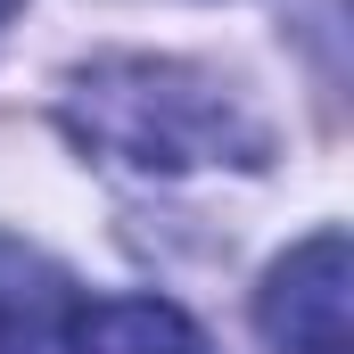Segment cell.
<instances>
[{"label": "cell", "instance_id": "6da1fadb", "mask_svg": "<svg viewBox=\"0 0 354 354\" xmlns=\"http://www.w3.org/2000/svg\"><path fill=\"white\" fill-rule=\"evenodd\" d=\"M66 132L124 174H206V165H272V124L248 91L189 66V58H99L58 99Z\"/></svg>", "mask_w": 354, "mask_h": 354}, {"label": "cell", "instance_id": "7a4b0ae2", "mask_svg": "<svg viewBox=\"0 0 354 354\" xmlns=\"http://www.w3.org/2000/svg\"><path fill=\"white\" fill-rule=\"evenodd\" d=\"M354 264H346V231L322 223L313 239H297L256 288V330L280 354H346L354 346Z\"/></svg>", "mask_w": 354, "mask_h": 354}, {"label": "cell", "instance_id": "3957f363", "mask_svg": "<svg viewBox=\"0 0 354 354\" xmlns=\"http://www.w3.org/2000/svg\"><path fill=\"white\" fill-rule=\"evenodd\" d=\"M66 354H214L206 330L165 297H91L58 313Z\"/></svg>", "mask_w": 354, "mask_h": 354}, {"label": "cell", "instance_id": "277c9868", "mask_svg": "<svg viewBox=\"0 0 354 354\" xmlns=\"http://www.w3.org/2000/svg\"><path fill=\"white\" fill-rule=\"evenodd\" d=\"M58 313H66V280L41 264L33 248L0 239V354H41Z\"/></svg>", "mask_w": 354, "mask_h": 354}, {"label": "cell", "instance_id": "5b68a950", "mask_svg": "<svg viewBox=\"0 0 354 354\" xmlns=\"http://www.w3.org/2000/svg\"><path fill=\"white\" fill-rule=\"evenodd\" d=\"M17 8H25V0H0V33H8V17H17Z\"/></svg>", "mask_w": 354, "mask_h": 354}]
</instances>
